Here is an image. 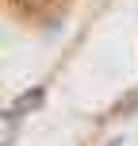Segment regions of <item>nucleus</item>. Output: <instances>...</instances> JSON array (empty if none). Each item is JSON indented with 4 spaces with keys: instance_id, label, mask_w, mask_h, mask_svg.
Returning a JSON list of instances; mask_svg holds the SVG:
<instances>
[{
    "instance_id": "nucleus-1",
    "label": "nucleus",
    "mask_w": 138,
    "mask_h": 146,
    "mask_svg": "<svg viewBox=\"0 0 138 146\" xmlns=\"http://www.w3.org/2000/svg\"><path fill=\"white\" fill-rule=\"evenodd\" d=\"M42 100H46V88H27V92L19 96V100L12 104L19 115H27V111H35V108H42Z\"/></svg>"
},
{
    "instance_id": "nucleus-3",
    "label": "nucleus",
    "mask_w": 138,
    "mask_h": 146,
    "mask_svg": "<svg viewBox=\"0 0 138 146\" xmlns=\"http://www.w3.org/2000/svg\"><path fill=\"white\" fill-rule=\"evenodd\" d=\"M23 4H46V0H23Z\"/></svg>"
},
{
    "instance_id": "nucleus-2",
    "label": "nucleus",
    "mask_w": 138,
    "mask_h": 146,
    "mask_svg": "<svg viewBox=\"0 0 138 146\" xmlns=\"http://www.w3.org/2000/svg\"><path fill=\"white\" fill-rule=\"evenodd\" d=\"M15 131H19V111L4 108V135H0V146H12L15 142Z\"/></svg>"
}]
</instances>
